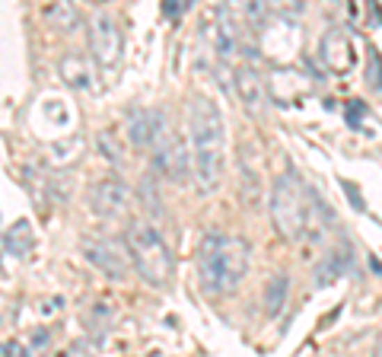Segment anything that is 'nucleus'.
<instances>
[{"instance_id": "nucleus-22", "label": "nucleus", "mask_w": 382, "mask_h": 357, "mask_svg": "<svg viewBox=\"0 0 382 357\" xmlns=\"http://www.w3.org/2000/svg\"><path fill=\"white\" fill-rule=\"evenodd\" d=\"M185 10H188L185 0H169V3H163V13L169 16V19H179V16L185 13Z\"/></svg>"}, {"instance_id": "nucleus-12", "label": "nucleus", "mask_w": 382, "mask_h": 357, "mask_svg": "<svg viewBox=\"0 0 382 357\" xmlns=\"http://www.w3.org/2000/svg\"><path fill=\"white\" fill-rule=\"evenodd\" d=\"M58 74L61 80L70 86V90H80V93H93L96 90V68L86 54L80 51H64L58 61Z\"/></svg>"}, {"instance_id": "nucleus-6", "label": "nucleus", "mask_w": 382, "mask_h": 357, "mask_svg": "<svg viewBox=\"0 0 382 357\" xmlns=\"http://www.w3.org/2000/svg\"><path fill=\"white\" fill-rule=\"evenodd\" d=\"M83 255L90 265H96L99 271H105L109 278L121 281L131 265V255H127V246L115 243L109 236H93V239H83Z\"/></svg>"}, {"instance_id": "nucleus-24", "label": "nucleus", "mask_w": 382, "mask_h": 357, "mask_svg": "<svg viewBox=\"0 0 382 357\" xmlns=\"http://www.w3.org/2000/svg\"><path fill=\"white\" fill-rule=\"evenodd\" d=\"M3 354L7 357H32V351H26L19 342H7L3 344Z\"/></svg>"}, {"instance_id": "nucleus-4", "label": "nucleus", "mask_w": 382, "mask_h": 357, "mask_svg": "<svg viewBox=\"0 0 382 357\" xmlns=\"http://www.w3.org/2000/svg\"><path fill=\"white\" fill-rule=\"evenodd\" d=\"M271 221L278 227L284 239H300L309 223V207H306V189L300 182L296 169H284L271 185Z\"/></svg>"}, {"instance_id": "nucleus-26", "label": "nucleus", "mask_w": 382, "mask_h": 357, "mask_svg": "<svg viewBox=\"0 0 382 357\" xmlns=\"http://www.w3.org/2000/svg\"><path fill=\"white\" fill-rule=\"evenodd\" d=\"M376 357H382V338H379V344H376Z\"/></svg>"}, {"instance_id": "nucleus-19", "label": "nucleus", "mask_w": 382, "mask_h": 357, "mask_svg": "<svg viewBox=\"0 0 382 357\" xmlns=\"http://www.w3.org/2000/svg\"><path fill=\"white\" fill-rule=\"evenodd\" d=\"M99 147H102V153H105V160L109 163H115V166L125 163V153H121L118 141L112 144V131H99Z\"/></svg>"}, {"instance_id": "nucleus-25", "label": "nucleus", "mask_w": 382, "mask_h": 357, "mask_svg": "<svg viewBox=\"0 0 382 357\" xmlns=\"http://www.w3.org/2000/svg\"><path fill=\"white\" fill-rule=\"evenodd\" d=\"M344 191H347V195H351V205L357 207V211H363V198H360L357 185H353V182H344Z\"/></svg>"}, {"instance_id": "nucleus-17", "label": "nucleus", "mask_w": 382, "mask_h": 357, "mask_svg": "<svg viewBox=\"0 0 382 357\" xmlns=\"http://www.w3.org/2000/svg\"><path fill=\"white\" fill-rule=\"evenodd\" d=\"M287 294H290V278L287 274H274L268 281V287H264V312H268L271 319L280 316V310L287 303Z\"/></svg>"}, {"instance_id": "nucleus-11", "label": "nucleus", "mask_w": 382, "mask_h": 357, "mask_svg": "<svg viewBox=\"0 0 382 357\" xmlns=\"http://www.w3.org/2000/svg\"><path fill=\"white\" fill-rule=\"evenodd\" d=\"M232 86H236V96H239L242 109L248 115H262L264 112V102H268V86L264 80L258 77V70L252 64H239L236 74H232Z\"/></svg>"}, {"instance_id": "nucleus-2", "label": "nucleus", "mask_w": 382, "mask_h": 357, "mask_svg": "<svg viewBox=\"0 0 382 357\" xmlns=\"http://www.w3.org/2000/svg\"><path fill=\"white\" fill-rule=\"evenodd\" d=\"M191 157H195V185L201 195H214L220 189V175H223V112L214 99L195 96L191 109Z\"/></svg>"}, {"instance_id": "nucleus-10", "label": "nucleus", "mask_w": 382, "mask_h": 357, "mask_svg": "<svg viewBox=\"0 0 382 357\" xmlns=\"http://www.w3.org/2000/svg\"><path fill=\"white\" fill-rule=\"evenodd\" d=\"M127 141L131 147H157L159 137L166 134V115L163 109H137L127 115Z\"/></svg>"}, {"instance_id": "nucleus-1", "label": "nucleus", "mask_w": 382, "mask_h": 357, "mask_svg": "<svg viewBox=\"0 0 382 357\" xmlns=\"http://www.w3.org/2000/svg\"><path fill=\"white\" fill-rule=\"evenodd\" d=\"M252 265V246L246 236L207 230L198 249V274L207 296H226L242 284Z\"/></svg>"}, {"instance_id": "nucleus-14", "label": "nucleus", "mask_w": 382, "mask_h": 357, "mask_svg": "<svg viewBox=\"0 0 382 357\" xmlns=\"http://www.w3.org/2000/svg\"><path fill=\"white\" fill-rule=\"evenodd\" d=\"M35 246V233H32V223L29 221H16L13 227L3 233V249L13 255V259H26Z\"/></svg>"}, {"instance_id": "nucleus-15", "label": "nucleus", "mask_w": 382, "mask_h": 357, "mask_svg": "<svg viewBox=\"0 0 382 357\" xmlns=\"http://www.w3.org/2000/svg\"><path fill=\"white\" fill-rule=\"evenodd\" d=\"M344 271H347V255L341 259V252H328V255L319 259V265H315L312 287H331V284H337V278Z\"/></svg>"}, {"instance_id": "nucleus-18", "label": "nucleus", "mask_w": 382, "mask_h": 357, "mask_svg": "<svg viewBox=\"0 0 382 357\" xmlns=\"http://www.w3.org/2000/svg\"><path fill=\"white\" fill-rule=\"evenodd\" d=\"M367 84L382 93V54L373 45H369V58H367Z\"/></svg>"}, {"instance_id": "nucleus-5", "label": "nucleus", "mask_w": 382, "mask_h": 357, "mask_svg": "<svg viewBox=\"0 0 382 357\" xmlns=\"http://www.w3.org/2000/svg\"><path fill=\"white\" fill-rule=\"evenodd\" d=\"M90 45H93V61L102 74H112L121 61V26L112 13H96L90 23Z\"/></svg>"}, {"instance_id": "nucleus-23", "label": "nucleus", "mask_w": 382, "mask_h": 357, "mask_svg": "<svg viewBox=\"0 0 382 357\" xmlns=\"http://www.w3.org/2000/svg\"><path fill=\"white\" fill-rule=\"evenodd\" d=\"M367 112V106H363V102H357V99H353V102H347V122L353 125V128H357L360 125V115Z\"/></svg>"}, {"instance_id": "nucleus-9", "label": "nucleus", "mask_w": 382, "mask_h": 357, "mask_svg": "<svg viewBox=\"0 0 382 357\" xmlns=\"http://www.w3.org/2000/svg\"><path fill=\"white\" fill-rule=\"evenodd\" d=\"M90 205L99 217H121L131 207V185L121 179H99L90 189Z\"/></svg>"}, {"instance_id": "nucleus-20", "label": "nucleus", "mask_w": 382, "mask_h": 357, "mask_svg": "<svg viewBox=\"0 0 382 357\" xmlns=\"http://www.w3.org/2000/svg\"><path fill=\"white\" fill-rule=\"evenodd\" d=\"M58 357H93V351H90V344L86 342H74V344H67V348L61 351Z\"/></svg>"}, {"instance_id": "nucleus-16", "label": "nucleus", "mask_w": 382, "mask_h": 357, "mask_svg": "<svg viewBox=\"0 0 382 357\" xmlns=\"http://www.w3.org/2000/svg\"><path fill=\"white\" fill-rule=\"evenodd\" d=\"M45 19H48V26L58 32H77L83 23L80 10H77L74 3H51V7L45 10Z\"/></svg>"}, {"instance_id": "nucleus-21", "label": "nucleus", "mask_w": 382, "mask_h": 357, "mask_svg": "<svg viewBox=\"0 0 382 357\" xmlns=\"http://www.w3.org/2000/svg\"><path fill=\"white\" fill-rule=\"evenodd\" d=\"M48 342H51L48 328H35V332H32V342H29L32 354H35V351H45V348H48Z\"/></svg>"}, {"instance_id": "nucleus-7", "label": "nucleus", "mask_w": 382, "mask_h": 357, "mask_svg": "<svg viewBox=\"0 0 382 357\" xmlns=\"http://www.w3.org/2000/svg\"><path fill=\"white\" fill-rule=\"evenodd\" d=\"M153 166H157V173L163 175V179H169V182H182L188 175L191 160H188V147L179 131H166V134L159 137V144L153 147Z\"/></svg>"}, {"instance_id": "nucleus-3", "label": "nucleus", "mask_w": 382, "mask_h": 357, "mask_svg": "<svg viewBox=\"0 0 382 357\" xmlns=\"http://www.w3.org/2000/svg\"><path fill=\"white\" fill-rule=\"evenodd\" d=\"M127 255L134 262L137 274L153 287H166L173 278V252L166 246V239L159 236V230H153L150 223H131L125 236Z\"/></svg>"}, {"instance_id": "nucleus-8", "label": "nucleus", "mask_w": 382, "mask_h": 357, "mask_svg": "<svg viewBox=\"0 0 382 357\" xmlns=\"http://www.w3.org/2000/svg\"><path fill=\"white\" fill-rule=\"evenodd\" d=\"M319 58L331 74H351L357 64V45L347 29H328L319 45Z\"/></svg>"}, {"instance_id": "nucleus-13", "label": "nucleus", "mask_w": 382, "mask_h": 357, "mask_svg": "<svg viewBox=\"0 0 382 357\" xmlns=\"http://www.w3.org/2000/svg\"><path fill=\"white\" fill-rule=\"evenodd\" d=\"M214 51H217L220 61H232V58L242 51L239 26H236V19H232V13H230L226 7L217 13V29H214Z\"/></svg>"}]
</instances>
